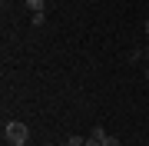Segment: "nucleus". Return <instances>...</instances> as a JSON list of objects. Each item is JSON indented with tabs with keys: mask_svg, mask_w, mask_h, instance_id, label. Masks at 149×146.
Listing matches in <instances>:
<instances>
[{
	"mask_svg": "<svg viewBox=\"0 0 149 146\" xmlns=\"http://www.w3.org/2000/svg\"><path fill=\"white\" fill-rule=\"evenodd\" d=\"M146 33H149V17H146Z\"/></svg>",
	"mask_w": 149,
	"mask_h": 146,
	"instance_id": "6",
	"label": "nucleus"
},
{
	"mask_svg": "<svg viewBox=\"0 0 149 146\" xmlns=\"http://www.w3.org/2000/svg\"><path fill=\"white\" fill-rule=\"evenodd\" d=\"M146 80H149V66H146Z\"/></svg>",
	"mask_w": 149,
	"mask_h": 146,
	"instance_id": "7",
	"label": "nucleus"
},
{
	"mask_svg": "<svg viewBox=\"0 0 149 146\" xmlns=\"http://www.w3.org/2000/svg\"><path fill=\"white\" fill-rule=\"evenodd\" d=\"M27 140H30V126H23L20 119H7V123H3V143L23 146Z\"/></svg>",
	"mask_w": 149,
	"mask_h": 146,
	"instance_id": "1",
	"label": "nucleus"
},
{
	"mask_svg": "<svg viewBox=\"0 0 149 146\" xmlns=\"http://www.w3.org/2000/svg\"><path fill=\"white\" fill-rule=\"evenodd\" d=\"M47 146H53V143H47Z\"/></svg>",
	"mask_w": 149,
	"mask_h": 146,
	"instance_id": "8",
	"label": "nucleus"
},
{
	"mask_svg": "<svg viewBox=\"0 0 149 146\" xmlns=\"http://www.w3.org/2000/svg\"><path fill=\"white\" fill-rule=\"evenodd\" d=\"M66 143H70V146H83L86 140H83V136H70V140H66Z\"/></svg>",
	"mask_w": 149,
	"mask_h": 146,
	"instance_id": "5",
	"label": "nucleus"
},
{
	"mask_svg": "<svg viewBox=\"0 0 149 146\" xmlns=\"http://www.w3.org/2000/svg\"><path fill=\"white\" fill-rule=\"evenodd\" d=\"M47 23V13H33V27H43Z\"/></svg>",
	"mask_w": 149,
	"mask_h": 146,
	"instance_id": "3",
	"label": "nucleus"
},
{
	"mask_svg": "<svg viewBox=\"0 0 149 146\" xmlns=\"http://www.w3.org/2000/svg\"><path fill=\"white\" fill-rule=\"evenodd\" d=\"M66 146H70V143H66Z\"/></svg>",
	"mask_w": 149,
	"mask_h": 146,
	"instance_id": "10",
	"label": "nucleus"
},
{
	"mask_svg": "<svg viewBox=\"0 0 149 146\" xmlns=\"http://www.w3.org/2000/svg\"><path fill=\"white\" fill-rule=\"evenodd\" d=\"M30 13H47V0H27Z\"/></svg>",
	"mask_w": 149,
	"mask_h": 146,
	"instance_id": "2",
	"label": "nucleus"
},
{
	"mask_svg": "<svg viewBox=\"0 0 149 146\" xmlns=\"http://www.w3.org/2000/svg\"><path fill=\"white\" fill-rule=\"evenodd\" d=\"M23 146H27V143H23Z\"/></svg>",
	"mask_w": 149,
	"mask_h": 146,
	"instance_id": "9",
	"label": "nucleus"
},
{
	"mask_svg": "<svg viewBox=\"0 0 149 146\" xmlns=\"http://www.w3.org/2000/svg\"><path fill=\"white\" fill-rule=\"evenodd\" d=\"M103 146H119V140H116V136H109V133H106V136H103Z\"/></svg>",
	"mask_w": 149,
	"mask_h": 146,
	"instance_id": "4",
	"label": "nucleus"
}]
</instances>
